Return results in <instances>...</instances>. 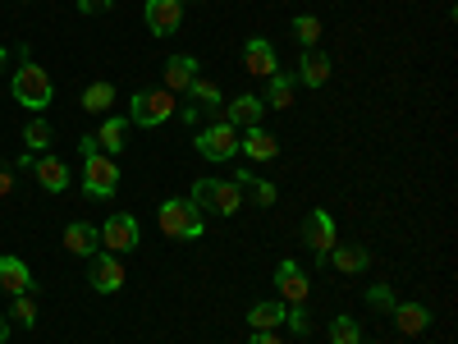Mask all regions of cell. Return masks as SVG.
Segmentation results:
<instances>
[{
    "instance_id": "1",
    "label": "cell",
    "mask_w": 458,
    "mask_h": 344,
    "mask_svg": "<svg viewBox=\"0 0 458 344\" xmlns=\"http://www.w3.org/2000/svg\"><path fill=\"white\" fill-rule=\"evenodd\" d=\"M79 147H83V194L92 202L114 198V194H120V166H114V157H106L92 133H83Z\"/></svg>"
},
{
    "instance_id": "2",
    "label": "cell",
    "mask_w": 458,
    "mask_h": 344,
    "mask_svg": "<svg viewBox=\"0 0 458 344\" xmlns=\"http://www.w3.org/2000/svg\"><path fill=\"white\" fill-rule=\"evenodd\" d=\"M10 92H14V101H19L23 110H32V115H42V110L51 106V97H55V88H51V73H47L42 64H32L28 56H23V64L14 69Z\"/></svg>"
},
{
    "instance_id": "3",
    "label": "cell",
    "mask_w": 458,
    "mask_h": 344,
    "mask_svg": "<svg viewBox=\"0 0 458 344\" xmlns=\"http://www.w3.org/2000/svg\"><path fill=\"white\" fill-rule=\"evenodd\" d=\"M157 225L170 239H202L207 235V211H198L188 198H165L161 211H157Z\"/></svg>"
},
{
    "instance_id": "4",
    "label": "cell",
    "mask_w": 458,
    "mask_h": 344,
    "mask_svg": "<svg viewBox=\"0 0 458 344\" xmlns=\"http://www.w3.org/2000/svg\"><path fill=\"white\" fill-rule=\"evenodd\" d=\"M193 202L198 211H216V216H239L243 211V188L234 179H198L193 184Z\"/></svg>"
},
{
    "instance_id": "5",
    "label": "cell",
    "mask_w": 458,
    "mask_h": 344,
    "mask_svg": "<svg viewBox=\"0 0 458 344\" xmlns=\"http://www.w3.org/2000/svg\"><path fill=\"white\" fill-rule=\"evenodd\" d=\"M174 115V92L165 88H151V92H133V106H129V125H142V129H157Z\"/></svg>"
},
{
    "instance_id": "6",
    "label": "cell",
    "mask_w": 458,
    "mask_h": 344,
    "mask_svg": "<svg viewBox=\"0 0 458 344\" xmlns=\"http://www.w3.org/2000/svg\"><path fill=\"white\" fill-rule=\"evenodd\" d=\"M193 147H198V157H207V161H229V157H239V129L225 125V120H211L193 138Z\"/></svg>"
},
{
    "instance_id": "7",
    "label": "cell",
    "mask_w": 458,
    "mask_h": 344,
    "mask_svg": "<svg viewBox=\"0 0 458 344\" xmlns=\"http://www.w3.org/2000/svg\"><path fill=\"white\" fill-rule=\"evenodd\" d=\"M138 239H142V229H138V216H129V211H114L106 225H101V248L106 253H133L138 248Z\"/></svg>"
},
{
    "instance_id": "8",
    "label": "cell",
    "mask_w": 458,
    "mask_h": 344,
    "mask_svg": "<svg viewBox=\"0 0 458 344\" xmlns=\"http://www.w3.org/2000/svg\"><path fill=\"white\" fill-rule=\"evenodd\" d=\"M302 244H308V248L317 253V262H326V253L339 244V239H335V216H330V211H321V207H317V211H308V220H302Z\"/></svg>"
},
{
    "instance_id": "9",
    "label": "cell",
    "mask_w": 458,
    "mask_h": 344,
    "mask_svg": "<svg viewBox=\"0 0 458 344\" xmlns=\"http://www.w3.org/2000/svg\"><path fill=\"white\" fill-rule=\"evenodd\" d=\"M88 280H92L97 294H120V289H124V266H120V257H114V253L88 257Z\"/></svg>"
},
{
    "instance_id": "10",
    "label": "cell",
    "mask_w": 458,
    "mask_h": 344,
    "mask_svg": "<svg viewBox=\"0 0 458 344\" xmlns=\"http://www.w3.org/2000/svg\"><path fill=\"white\" fill-rule=\"evenodd\" d=\"M142 19H147V28L157 32V37H170L183 23V0H147Z\"/></svg>"
},
{
    "instance_id": "11",
    "label": "cell",
    "mask_w": 458,
    "mask_h": 344,
    "mask_svg": "<svg viewBox=\"0 0 458 344\" xmlns=\"http://www.w3.org/2000/svg\"><path fill=\"white\" fill-rule=\"evenodd\" d=\"M276 289H280V303H308V276H302V266L298 262H280L276 266Z\"/></svg>"
},
{
    "instance_id": "12",
    "label": "cell",
    "mask_w": 458,
    "mask_h": 344,
    "mask_svg": "<svg viewBox=\"0 0 458 344\" xmlns=\"http://www.w3.org/2000/svg\"><path fill=\"white\" fill-rule=\"evenodd\" d=\"M243 69L252 73V79H271V73L280 69L276 47L266 42V37H248V47H243Z\"/></svg>"
},
{
    "instance_id": "13",
    "label": "cell",
    "mask_w": 458,
    "mask_h": 344,
    "mask_svg": "<svg viewBox=\"0 0 458 344\" xmlns=\"http://www.w3.org/2000/svg\"><path fill=\"white\" fill-rule=\"evenodd\" d=\"M239 151L248 161H276L280 142H276V133H266L261 125H252V129H239Z\"/></svg>"
},
{
    "instance_id": "14",
    "label": "cell",
    "mask_w": 458,
    "mask_h": 344,
    "mask_svg": "<svg viewBox=\"0 0 458 344\" xmlns=\"http://www.w3.org/2000/svg\"><path fill=\"white\" fill-rule=\"evenodd\" d=\"M0 289H5L10 298H19V294H32V289H37V285H32V271H28V262H23V257H14V253L0 257Z\"/></svg>"
},
{
    "instance_id": "15",
    "label": "cell",
    "mask_w": 458,
    "mask_h": 344,
    "mask_svg": "<svg viewBox=\"0 0 458 344\" xmlns=\"http://www.w3.org/2000/svg\"><path fill=\"white\" fill-rule=\"evenodd\" d=\"M261 110H266V101L261 97H252V92H243V97H234V101H225V125H234V129H252V125H261Z\"/></svg>"
},
{
    "instance_id": "16",
    "label": "cell",
    "mask_w": 458,
    "mask_h": 344,
    "mask_svg": "<svg viewBox=\"0 0 458 344\" xmlns=\"http://www.w3.org/2000/svg\"><path fill=\"white\" fill-rule=\"evenodd\" d=\"M64 248H69L73 257H97V253H101V229L88 225V220L64 225Z\"/></svg>"
},
{
    "instance_id": "17",
    "label": "cell",
    "mask_w": 458,
    "mask_h": 344,
    "mask_svg": "<svg viewBox=\"0 0 458 344\" xmlns=\"http://www.w3.org/2000/svg\"><path fill=\"white\" fill-rule=\"evenodd\" d=\"M32 175H37V184H42L47 194H64V188H69V166L60 157H47V151H42V157H32Z\"/></svg>"
},
{
    "instance_id": "18",
    "label": "cell",
    "mask_w": 458,
    "mask_h": 344,
    "mask_svg": "<svg viewBox=\"0 0 458 344\" xmlns=\"http://www.w3.org/2000/svg\"><path fill=\"white\" fill-rule=\"evenodd\" d=\"M198 79V56H170L165 60V92H188Z\"/></svg>"
},
{
    "instance_id": "19",
    "label": "cell",
    "mask_w": 458,
    "mask_h": 344,
    "mask_svg": "<svg viewBox=\"0 0 458 344\" xmlns=\"http://www.w3.org/2000/svg\"><path fill=\"white\" fill-rule=\"evenodd\" d=\"M394 326L403 331V335H422L427 326H431V308L427 303H394Z\"/></svg>"
},
{
    "instance_id": "20",
    "label": "cell",
    "mask_w": 458,
    "mask_h": 344,
    "mask_svg": "<svg viewBox=\"0 0 458 344\" xmlns=\"http://www.w3.org/2000/svg\"><path fill=\"white\" fill-rule=\"evenodd\" d=\"M326 262L335 266V271H344V276H358V271H367V266H371V253L367 248H358V244H349V248H330L326 253Z\"/></svg>"
},
{
    "instance_id": "21",
    "label": "cell",
    "mask_w": 458,
    "mask_h": 344,
    "mask_svg": "<svg viewBox=\"0 0 458 344\" xmlns=\"http://www.w3.org/2000/svg\"><path fill=\"white\" fill-rule=\"evenodd\" d=\"M293 79H298V83H308V88H321V83L330 79V60H326V51H302Z\"/></svg>"
},
{
    "instance_id": "22",
    "label": "cell",
    "mask_w": 458,
    "mask_h": 344,
    "mask_svg": "<svg viewBox=\"0 0 458 344\" xmlns=\"http://www.w3.org/2000/svg\"><path fill=\"white\" fill-rule=\"evenodd\" d=\"M188 97H193V106H198L202 115H211V120H216V115L225 110V97H220V88H216L211 79H202V73L193 79V88H188Z\"/></svg>"
},
{
    "instance_id": "23",
    "label": "cell",
    "mask_w": 458,
    "mask_h": 344,
    "mask_svg": "<svg viewBox=\"0 0 458 344\" xmlns=\"http://www.w3.org/2000/svg\"><path fill=\"white\" fill-rule=\"evenodd\" d=\"M293 73H271V79H266V106H276V110H289L293 106Z\"/></svg>"
},
{
    "instance_id": "24",
    "label": "cell",
    "mask_w": 458,
    "mask_h": 344,
    "mask_svg": "<svg viewBox=\"0 0 458 344\" xmlns=\"http://www.w3.org/2000/svg\"><path fill=\"white\" fill-rule=\"evenodd\" d=\"M124 133H129V120L110 115V120L101 125V133H92V138H97V147L106 151V157H114V151H124Z\"/></svg>"
},
{
    "instance_id": "25",
    "label": "cell",
    "mask_w": 458,
    "mask_h": 344,
    "mask_svg": "<svg viewBox=\"0 0 458 344\" xmlns=\"http://www.w3.org/2000/svg\"><path fill=\"white\" fill-rule=\"evenodd\" d=\"M47 147H51V125L42 120V115H32V120L23 125V151L28 157H42Z\"/></svg>"
},
{
    "instance_id": "26",
    "label": "cell",
    "mask_w": 458,
    "mask_h": 344,
    "mask_svg": "<svg viewBox=\"0 0 458 344\" xmlns=\"http://www.w3.org/2000/svg\"><path fill=\"white\" fill-rule=\"evenodd\" d=\"M248 322H252V331H276V326H284V303H280V298L257 303V308L248 313Z\"/></svg>"
},
{
    "instance_id": "27",
    "label": "cell",
    "mask_w": 458,
    "mask_h": 344,
    "mask_svg": "<svg viewBox=\"0 0 458 344\" xmlns=\"http://www.w3.org/2000/svg\"><path fill=\"white\" fill-rule=\"evenodd\" d=\"M321 32H326V28H321L317 14H298V19H293V37L302 42V51H317V47H321Z\"/></svg>"
},
{
    "instance_id": "28",
    "label": "cell",
    "mask_w": 458,
    "mask_h": 344,
    "mask_svg": "<svg viewBox=\"0 0 458 344\" xmlns=\"http://www.w3.org/2000/svg\"><path fill=\"white\" fill-rule=\"evenodd\" d=\"M330 344H362V326H358V317L339 313V317L330 322Z\"/></svg>"
},
{
    "instance_id": "29",
    "label": "cell",
    "mask_w": 458,
    "mask_h": 344,
    "mask_svg": "<svg viewBox=\"0 0 458 344\" xmlns=\"http://www.w3.org/2000/svg\"><path fill=\"white\" fill-rule=\"evenodd\" d=\"M110 106H114V88H110V83H88V88H83V110L106 115Z\"/></svg>"
},
{
    "instance_id": "30",
    "label": "cell",
    "mask_w": 458,
    "mask_h": 344,
    "mask_svg": "<svg viewBox=\"0 0 458 344\" xmlns=\"http://www.w3.org/2000/svg\"><path fill=\"white\" fill-rule=\"evenodd\" d=\"M284 322H289L293 335H312V317H308V308H302V303H284Z\"/></svg>"
},
{
    "instance_id": "31",
    "label": "cell",
    "mask_w": 458,
    "mask_h": 344,
    "mask_svg": "<svg viewBox=\"0 0 458 344\" xmlns=\"http://www.w3.org/2000/svg\"><path fill=\"white\" fill-rule=\"evenodd\" d=\"M10 322H19V326H37V303H32V294H19L14 298V308H10Z\"/></svg>"
},
{
    "instance_id": "32",
    "label": "cell",
    "mask_w": 458,
    "mask_h": 344,
    "mask_svg": "<svg viewBox=\"0 0 458 344\" xmlns=\"http://www.w3.org/2000/svg\"><path fill=\"white\" fill-rule=\"evenodd\" d=\"M367 303H371V308H380V313H394V289L390 285H371V294H367Z\"/></svg>"
},
{
    "instance_id": "33",
    "label": "cell",
    "mask_w": 458,
    "mask_h": 344,
    "mask_svg": "<svg viewBox=\"0 0 458 344\" xmlns=\"http://www.w3.org/2000/svg\"><path fill=\"white\" fill-rule=\"evenodd\" d=\"M14 194V170H10V161H0V198H10Z\"/></svg>"
},
{
    "instance_id": "34",
    "label": "cell",
    "mask_w": 458,
    "mask_h": 344,
    "mask_svg": "<svg viewBox=\"0 0 458 344\" xmlns=\"http://www.w3.org/2000/svg\"><path fill=\"white\" fill-rule=\"evenodd\" d=\"M110 5H114V0H79V10H83V14H106Z\"/></svg>"
},
{
    "instance_id": "35",
    "label": "cell",
    "mask_w": 458,
    "mask_h": 344,
    "mask_svg": "<svg viewBox=\"0 0 458 344\" xmlns=\"http://www.w3.org/2000/svg\"><path fill=\"white\" fill-rule=\"evenodd\" d=\"M248 344H284V340H280L276 331H252V335H248Z\"/></svg>"
},
{
    "instance_id": "36",
    "label": "cell",
    "mask_w": 458,
    "mask_h": 344,
    "mask_svg": "<svg viewBox=\"0 0 458 344\" xmlns=\"http://www.w3.org/2000/svg\"><path fill=\"white\" fill-rule=\"evenodd\" d=\"M10 340V317H0V344Z\"/></svg>"
},
{
    "instance_id": "37",
    "label": "cell",
    "mask_w": 458,
    "mask_h": 344,
    "mask_svg": "<svg viewBox=\"0 0 458 344\" xmlns=\"http://www.w3.org/2000/svg\"><path fill=\"white\" fill-rule=\"evenodd\" d=\"M0 69H5V47H0Z\"/></svg>"
}]
</instances>
